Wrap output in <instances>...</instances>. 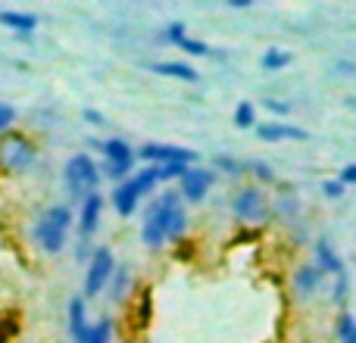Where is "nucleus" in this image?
I'll return each mask as SVG.
<instances>
[{
	"label": "nucleus",
	"instance_id": "nucleus-1",
	"mask_svg": "<svg viewBox=\"0 0 356 343\" xmlns=\"http://www.w3.org/2000/svg\"><path fill=\"white\" fill-rule=\"evenodd\" d=\"M188 231V212L178 196V190H163L150 200L147 212H144L141 225V240L147 250H163L166 244H178Z\"/></svg>",
	"mask_w": 356,
	"mask_h": 343
},
{
	"label": "nucleus",
	"instance_id": "nucleus-2",
	"mask_svg": "<svg viewBox=\"0 0 356 343\" xmlns=\"http://www.w3.org/2000/svg\"><path fill=\"white\" fill-rule=\"evenodd\" d=\"M72 225H75L72 206H69V203H54V206H47L35 219V225H31V237H35V244L41 246V253H47V256H60L69 244V231H72Z\"/></svg>",
	"mask_w": 356,
	"mask_h": 343
},
{
	"label": "nucleus",
	"instance_id": "nucleus-3",
	"mask_svg": "<svg viewBox=\"0 0 356 343\" xmlns=\"http://www.w3.org/2000/svg\"><path fill=\"white\" fill-rule=\"evenodd\" d=\"M160 181V166H144V169H135L125 181H119L116 187H113L110 194V203L113 209H116L122 219H129V215H135V209L141 206L144 200H147L150 194H154V187Z\"/></svg>",
	"mask_w": 356,
	"mask_h": 343
},
{
	"label": "nucleus",
	"instance_id": "nucleus-4",
	"mask_svg": "<svg viewBox=\"0 0 356 343\" xmlns=\"http://www.w3.org/2000/svg\"><path fill=\"white\" fill-rule=\"evenodd\" d=\"M100 166L94 162L91 153H75L63 166V187L75 203H81L88 194H97L100 187Z\"/></svg>",
	"mask_w": 356,
	"mask_h": 343
},
{
	"label": "nucleus",
	"instance_id": "nucleus-5",
	"mask_svg": "<svg viewBox=\"0 0 356 343\" xmlns=\"http://www.w3.org/2000/svg\"><path fill=\"white\" fill-rule=\"evenodd\" d=\"M116 256H113L110 246H94L91 259H88L85 265V284H81V296L85 300H94V296H100L106 287H110L113 275H116Z\"/></svg>",
	"mask_w": 356,
	"mask_h": 343
},
{
	"label": "nucleus",
	"instance_id": "nucleus-6",
	"mask_svg": "<svg viewBox=\"0 0 356 343\" xmlns=\"http://www.w3.org/2000/svg\"><path fill=\"white\" fill-rule=\"evenodd\" d=\"M100 156H104V166H100V175L113 178V181H125V178L135 172V147H131L129 141H122V137H106V141L97 144Z\"/></svg>",
	"mask_w": 356,
	"mask_h": 343
},
{
	"label": "nucleus",
	"instance_id": "nucleus-7",
	"mask_svg": "<svg viewBox=\"0 0 356 343\" xmlns=\"http://www.w3.org/2000/svg\"><path fill=\"white\" fill-rule=\"evenodd\" d=\"M228 206H232L234 219L244 221V225H263L272 215V203L263 187H238L228 200Z\"/></svg>",
	"mask_w": 356,
	"mask_h": 343
},
{
	"label": "nucleus",
	"instance_id": "nucleus-8",
	"mask_svg": "<svg viewBox=\"0 0 356 343\" xmlns=\"http://www.w3.org/2000/svg\"><path fill=\"white\" fill-rule=\"evenodd\" d=\"M0 162L10 172H29L38 162V147L22 135H6L0 141Z\"/></svg>",
	"mask_w": 356,
	"mask_h": 343
},
{
	"label": "nucleus",
	"instance_id": "nucleus-9",
	"mask_svg": "<svg viewBox=\"0 0 356 343\" xmlns=\"http://www.w3.org/2000/svg\"><path fill=\"white\" fill-rule=\"evenodd\" d=\"M138 160H144L147 166H194L197 153L178 144H144L135 150Z\"/></svg>",
	"mask_w": 356,
	"mask_h": 343
},
{
	"label": "nucleus",
	"instance_id": "nucleus-10",
	"mask_svg": "<svg viewBox=\"0 0 356 343\" xmlns=\"http://www.w3.org/2000/svg\"><path fill=\"white\" fill-rule=\"evenodd\" d=\"M216 181V172L213 169H200V166H188L184 169V175L178 178V196H181V203H203L209 194V187H213Z\"/></svg>",
	"mask_w": 356,
	"mask_h": 343
},
{
	"label": "nucleus",
	"instance_id": "nucleus-11",
	"mask_svg": "<svg viewBox=\"0 0 356 343\" xmlns=\"http://www.w3.org/2000/svg\"><path fill=\"white\" fill-rule=\"evenodd\" d=\"M104 206H106V200L100 196V190H97V194H88L85 200L79 203V219H75V225H79V237L85 240V244L94 237V234H97Z\"/></svg>",
	"mask_w": 356,
	"mask_h": 343
},
{
	"label": "nucleus",
	"instance_id": "nucleus-12",
	"mask_svg": "<svg viewBox=\"0 0 356 343\" xmlns=\"http://www.w3.org/2000/svg\"><path fill=\"white\" fill-rule=\"evenodd\" d=\"M313 265H319L322 275H332V278L347 275V265H344V259H341V253L334 250V244L325 237H319L313 244Z\"/></svg>",
	"mask_w": 356,
	"mask_h": 343
},
{
	"label": "nucleus",
	"instance_id": "nucleus-13",
	"mask_svg": "<svg viewBox=\"0 0 356 343\" xmlns=\"http://www.w3.org/2000/svg\"><path fill=\"white\" fill-rule=\"evenodd\" d=\"M257 137L266 144H278V141H307L309 135H307V128H300V125H291V122L275 119V122H259Z\"/></svg>",
	"mask_w": 356,
	"mask_h": 343
},
{
	"label": "nucleus",
	"instance_id": "nucleus-14",
	"mask_svg": "<svg viewBox=\"0 0 356 343\" xmlns=\"http://www.w3.org/2000/svg\"><path fill=\"white\" fill-rule=\"evenodd\" d=\"M322 281H325V275H322V269L319 265H313V262H303L300 269L294 271V294L300 296V300H313L316 294H319V287H322Z\"/></svg>",
	"mask_w": 356,
	"mask_h": 343
},
{
	"label": "nucleus",
	"instance_id": "nucleus-15",
	"mask_svg": "<svg viewBox=\"0 0 356 343\" xmlns=\"http://www.w3.org/2000/svg\"><path fill=\"white\" fill-rule=\"evenodd\" d=\"M66 328H69V337L72 343H81L85 337V331L91 328V321H88V300L85 296H72L66 306Z\"/></svg>",
	"mask_w": 356,
	"mask_h": 343
},
{
	"label": "nucleus",
	"instance_id": "nucleus-16",
	"mask_svg": "<svg viewBox=\"0 0 356 343\" xmlns=\"http://www.w3.org/2000/svg\"><path fill=\"white\" fill-rule=\"evenodd\" d=\"M150 72L156 75H166V78H175V81H200V72H197L191 62H181V60H160V62H150Z\"/></svg>",
	"mask_w": 356,
	"mask_h": 343
},
{
	"label": "nucleus",
	"instance_id": "nucleus-17",
	"mask_svg": "<svg viewBox=\"0 0 356 343\" xmlns=\"http://www.w3.org/2000/svg\"><path fill=\"white\" fill-rule=\"evenodd\" d=\"M38 22L41 19L35 16V12H22V10H0V25L10 31H16V35H31V31L38 28Z\"/></svg>",
	"mask_w": 356,
	"mask_h": 343
},
{
	"label": "nucleus",
	"instance_id": "nucleus-18",
	"mask_svg": "<svg viewBox=\"0 0 356 343\" xmlns=\"http://www.w3.org/2000/svg\"><path fill=\"white\" fill-rule=\"evenodd\" d=\"M113 334H116V321L113 319H97V321H91V328L85 331L81 343H113Z\"/></svg>",
	"mask_w": 356,
	"mask_h": 343
},
{
	"label": "nucleus",
	"instance_id": "nucleus-19",
	"mask_svg": "<svg viewBox=\"0 0 356 343\" xmlns=\"http://www.w3.org/2000/svg\"><path fill=\"white\" fill-rule=\"evenodd\" d=\"M129 290H131V271L125 269V265H119L113 281H110V287H106V294H110L113 303H122L125 296H129Z\"/></svg>",
	"mask_w": 356,
	"mask_h": 343
},
{
	"label": "nucleus",
	"instance_id": "nucleus-20",
	"mask_svg": "<svg viewBox=\"0 0 356 343\" xmlns=\"http://www.w3.org/2000/svg\"><path fill=\"white\" fill-rule=\"evenodd\" d=\"M291 60H294V56H291L288 50H282V47H269L263 56H259V66H263L266 72H282V69H288V66H291Z\"/></svg>",
	"mask_w": 356,
	"mask_h": 343
},
{
	"label": "nucleus",
	"instance_id": "nucleus-21",
	"mask_svg": "<svg viewBox=\"0 0 356 343\" xmlns=\"http://www.w3.org/2000/svg\"><path fill=\"white\" fill-rule=\"evenodd\" d=\"M232 122H234V128H241V131L257 128V106H253L250 100H241L232 112Z\"/></svg>",
	"mask_w": 356,
	"mask_h": 343
},
{
	"label": "nucleus",
	"instance_id": "nucleus-22",
	"mask_svg": "<svg viewBox=\"0 0 356 343\" xmlns=\"http://www.w3.org/2000/svg\"><path fill=\"white\" fill-rule=\"evenodd\" d=\"M334 340L338 343H356V319L350 312H341L338 319H334Z\"/></svg>",
	"mask_w": 356,
	"mask_h": 343
},
{
	"label": "nucleus",
	"instance_id": "nucleus-23",
	"mask_svg": "<svg viewBox=\"0 0 356 343\" xmlns=\"http://www.w3.org/2000/svg\"><path fill=\"white\" fill-rule=\"evenodd\" d=\"M275 212L284 215V219H297V215H300V200H297L294 194H282L275 200Z\"/></svg>",
	"mask_w": 356,
	"mask_h": 343
},
{
	"label": "nucleus",
	"instance_id": "nucleus-24",
	"mask_svg": "<svg viewBox=\"0 0 356 343\" xmlns=\"http://www.w3.org/2000/svg\"><path fill=\"white\" fill-rule=\"evenodd\" d=\"M175 47L184 50V53H191V56H209V53H213V47H209L207 41H197V37H191V35H184Z\"/></svg>",
	"mask_w": 356,
	"mask_h": 343
},
{
	"label": "nucleus",
	"instance_id": "nucleus-25",
	"mask_svg": "<svg viewBox=\"0 0 356 343\" xmlns=\"http://www.w3.org/2000/svg\"><path fill=\"white\" fill-rule=\"evenodd\" d=\"M244 169H250V172H253V178H257L259 184H275V172H272L269 162H263V160H253V162H247Z\"/></svg>",
	"mask_w": 356,
	"mask_h": 343
},
{
	"label": "nucleus",
	"instance_id": "nucleus-26",
	"mask_svg": "<svg viewBox=\"0 0 356 343\" xmlns=\"http://www.w3.org/2000/svg\"><path fill=\"white\" fill-rule=\"evenodd\" d=\"M216 169H222L225 175H232V178H241V172H244V162H238L234 156L219 153V156H216Z\"/></svg>",
	"mask_w": 356,
	"mask_h": 343
},
{
	"label": "nucleus",
	"instance_id": "nucleus-27",
	"mask_svg": "<svg viewBox=\"0 0 356 343\" xmlns=\"http://www.w3.org/2000/svg\"><path fill=\"white\" fill-rule=\"evenodd\" d=\"M347 290H350V275H341V278H334V287H332V303H338V306H344V303H347Z\"/></svg>",
	"mask_w": 356,
	"mask_h": 343
},
{
	"label": "nucleus",
	"instance_id": "nucleus-28",
	"mask_svg": "<svg viewBox=\"0 0 356 343\" xmlns=\"http://www.w3.org/2000/svg\"><path fill=\"white\" fill-rule=\"evenodd\" d=\"M266 110H269L272 112V116H282V122H284V119H288L291 116V103H288V100H275V97H266Z\"/></svg>",
	"mask_w": 356,
	"mask_h": 343
},
{
	"label": "nucleus",
	"instance_id": "nucleus-29",
	"mask_svg": "<svg viewBox=\"0 0 356 343\" xmlns=\"http://www.w3.org/2000/svg\"><path fill=\"white\" fill-rule=\"evenodd\" d=\"M13 125H16V110H13L10 103H3V100H0V135H6Z\"/></svg>",
	"mask_w": 356,
	"mask_h": 343
},
{
	"label": "nucleus",
	"instance_id": "nucleus-30",
	"mask_svg": "<svg viewBox=\"0 0 356 343\" xmlns=\"http://www.w3.org/2000/svg\"><path fill=\"white\" fill-rule=\"evenodd\" d=\"M184 35H188V28H184V22H169V25H166V31H163V41L178 44Z\"/></svg>",
	"mask_w": 356,
	"mask_h": 343
},
{
	"label": "nucleus",
	"instance_id": "nucleus-31",
	"mask_svg": "<svg viewBox=\"0 0 356 343\" xmlns=\"http://www.w3.org/2000/svg\"><path fill=\"white\" fill-rule=\"evenodd\" d=\"M322 194H325V200H341V196H344V184H341L338 178H332V181L322 184Z\"/></svg>",
	"mask_w": 356,
	"mask_h": 343
},
{
	"label": "nucleus",
	"instance_id": "nucleus-32",
	"mask_svg": "<svg viewBox=\"0 0 356 343\" xmlns=\"http://www.w3.org/2000/svg\"><path fill=\"white\" fill-rule=\"evenodd\" d=\"M338 181L344 184V187H350V184H356V162H347V166L338 172Z\"/></svg>",
	"mask_w": 356,
	"mask_h": 343
},
{
	"label": "nucleus",
	"instance_id": "nucleus-33",
	"mask_svg": "<svg viewBox=\"0 0 356 343\" xmlns=\"http://www.w3.org/2000/svg\"><path fill=\"white\" fill-rule=\"evenodd\" d=\"M334 72H341L344 78H353V75H356V62L353 60H334Z\"/></svg>",
	"mask_w": 356,
	"mask_h": 343
},
{
	"label": "nucleus",
	"instance_id": "nucleus-34",
	"mask_svg": "<svg viewBox=\"0 0 356 343\" xmlns=\"http://www.w3.org/2000/svg\"><path fill=\"white\" fill-rule=\"evenodd\" d=\"M81 116H85V122H91V125H104V122H106L104 112H97V110H85Z\"/></svg>",
	"mask_w": 356,
	"mask_h": 343
},
{
	"label": "nucleus",
	"instance_id": "nucleus-35",
	"mask_svg": "<svg viewBox=\"0 0 356 343\" xmlns=\"http://www.w3.org/2000/svg\"><path fill=\"white\" fill-rule=\"evenodd\" d=\"M228 6H232V10H247V6H253L250 0H228Z\"/></svg>",
	"mask_w": 356,
	"mask_h": 343
}]
</instances>
